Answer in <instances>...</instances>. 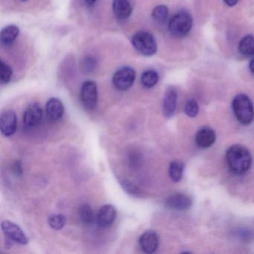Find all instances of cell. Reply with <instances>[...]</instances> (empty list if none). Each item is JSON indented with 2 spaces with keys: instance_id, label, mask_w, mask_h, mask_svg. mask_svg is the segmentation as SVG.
Instances as JSON below:
<instances>
[{
  "instance_id": "6da1fadb",
  "label": "cell",
  "mask_w": 254,
  "mask_h": 254,
  "mask_svg": "<svg viewBox=\"0 0 254 254\" xmlns=\"http://www.w3.org/2000/svg\"><path fill=\"white\" fill-rule=\"evenodd\" d=\"M229 169L236 175H242L250 169L252 159L245 147L236 145L230 147L226 154Z\"/></svg>"
},
{
  "instance_id": "7a4b0ae2",
  "label": "cell",
  "mask_w": 254,
  "mask_h": 254,
  "mask_svg": "<svg viewBox=\"0 0 254 254\" xmlns=\"http://www.w3.org/2000/svg\"><path fill=\"white\" fill-rule=\"evenodd\" d=\"M233 112L238 121L244 126L251 124L254 120V108L250 98L245 94L237 95L233 101Z\"/></svg>"
},
{
  "instance_id": "3957f363",
  "label": "cell",
  "mask_w": 254,
  "mask_h": 254,
  "mask_svg": "<svg viewBox=\"0 0 254 254\" xmlns=\"http://www.w3.org/2000/svg\"><path fill=\"white\" fill-rule=\"evenodd\" d=\"M192 18L189 13H178L171 18L169 23V30L174 36L182 38L191 30Z\"/></svg>"
},
{
  "instance_id": "277c9868",
  "label": "cell",
  "mask_w": 254,
  "mask_h": 254,
  "mask_svg": "<svg viewBox=\"0 0 254 254\" xmlns=\"http://www.w3.org/2000/svg\"><path fill=\"white\" fill-rule=\"evenodd\" d=\"M132 45L142 56H151L157 50V43L152 35L146 32H139L133 35Z\"/></svg>"
},
{
  "instance_id": "5b68a950",
  "label": "cell",
  "mask_w": 254,
  "mask_h": 254,
  "mask_svg": "<svg viewBox=\"0 0 254 254\" xmlns=\"http://www.w3.org/2000/svg\"><path fill=\"white\" fill-rule=\"evenodd\" d=\"M80 97L81 103L86 109L88 111L94 110L98 102V90L96 83L93 81H84L81 86Z\"/></svg>"
},
{
  "instance_id": "8992f818",
  "label": "cell",
  "mask_w": 254,
  "mask_h": 254,
  "mask_svg": "<svg viewBox=\"0 0 254 254\" xmlns=\"http://www.w3.org/2000/svg\"><path fill=\"white\" fill-rule=\"evenodd\" d=\"M136 78L135 71L128 66H124L117 70L113 77V84L117 90L126 91L133 85Z\"/></svg>"
},
{
  "instance_id": "52a82bcc",
  "label": "cell",
  "mask_w": 254,
  "mask_h": 254,
  "mask_svg": "<svg viewBox=\"0 0 254 254\" xmlns=\"http://www.w3.org/2000/svg\"><path fill=\"white\" fill-rule=\"evenodd\" d=\"M4 234L13 242L20 245H26L29 242V239L26 233L15 223L10 221H2L1 224Z\"/></svg>"
},
{
  "instance_id": "ba28073f",
  "label": "cell",
  "mask_w": 254,
  "mask_h": 254,
  "mask_svg": "<svg viewBox=\"0 0 254 254\" xmlns=\"http://www.w3.org/2000/svg\"><path fill=\"white\" fill-rule=\"evenodd\" d=\"M43 118V109L38 103H32L26 108L23 114V124L27 128H33L40 124Z\"/></svg>"
},
{
  "instance_id": "9c48e42d",
  "label": "cell",
  "mask_w": 254,
  "mask_h": 254,
  "mask_svg": "<svg viewBox=\"0 0 254 254\" xmlns=\"http://www.w3.org/2000/svg\"><path fill=\"white\" fill-rule=\"evenodd\" d=\"M17 120L15 113L6 111L0 116V130L3 136L8 137L12 136L17 130Z\"/></svg>"
},
{
  "instance_id": "30bf717a",
  "label": "cell",
  "mask_w": 254,
  "mask_h": 254,
  "mask_svg": "<svg viewBox=\"0 0 254 254\" xmlns=\"http://www.w3.org/2000/svg\"><path fill=\"white\" fill-rule=\"evenodd\" d=\"M117 209L112 205H104L96 215V221L99 227L106 228L114 224L117 218Z\"/></svg>"
},
{
  "instance_id": "8fae6325",
  "label": "cell",
  "mask_w": 254,
  "mask_h": 254,
  "mask_svg": "<svg viewBox=\"0 0 254 254\" xmlns=\"http://www.w3.org/2000/svg\"><path fill=\"white\" fill-rule=\"evenodd\" d=\"M139 244L142 251L146 254H153L158 248V236L153 230H148L141 235L139 239Z\"/></svg>"
},
{
  "instance_id": "7c38bea8",
  "label": "cell",
  "mask_w": 254,
  "mask_h": 254,
  "mask_svg": "<svg viewBox=\"0 0 254 254\" xmlns=\"http://www.w3.org/2000/svg\"><path fill=\"white\" fill-rule=\"evenodd\" d=\"M47 119L51 122H57L63 117L64 107L60 99L52 98L46 105Z\"/></svg>"
},
{
  "instance_id": "4fadbf2b",
  "label": "cell",
  "mask_w": 254,
  "mask_h": 254,
  "mask_svg": "<svg viewBox=\"0 0 254 254\" xmlns=\"http://www.w3.org/2000/svg\"><path fill=\"white\" fill-rule=\"evenodd\" d=\"M166 205L168 208L174 210H187L191 206V200L185 194H175L166 199Z\"/></svg>"
},
{
  "instance_id": "5bb4252c",
  "label": "cell",
  "mask_w": 254,
  "mask_h": 254,
  "mask_svg": "<svg viewBox=\"0 0 254 254\" xmlns=\"http://www.w3.org/2000/svg\"><path fill=\"white\" fill-rule=\"evenodd\" d=\"M178 101V93L174 87H169L165 93L163 100V114L165 117L170 118L175 114Z\"/></svg>"
},
{
  "instance_id": "9a60e30c",
  "label": "cell",
  "mask_w": 254,
  "mask_h": 254,
  "mask_svg": "<svg viewBox=\"0 0 254 254\" xmlns=\"http://www.w3.org/2000/svg\"><path fill=\"white\" fill-rule=\"evenodd\" d=\"M215 133L213 130L208 127L202 128L197 132L195 136V142L197 146L202 148L210 147L215 141Z\"/></svg>"
},
{
  "instance_id": "2e32d148",
  "label": "cell",
  "mask_w": 254,
  "mask_h": 254,
  "mask_svg": "<svg viewBox=\"0 0 254 254\" xmlns=\"http://www.w3.org/2000/svg\"><path fill=\"white\" fill-rule=\"evenodd\" d=\"M113 11L117 19L125 20L131 14V5L127 0H114Z\"/></svg>"
},
{
  "instance_id": "e0dca14e",
  "label": "cell",
  "mask_w": 254,
  "mask_h": 254,
  "mask_svg": "<svg viewBox=\"0 0 254 254\" xmlns=\"http://www.w3.org/2000/svg\"><path fill=\"white\" fill-rule=\"evenodd\" d=\"M20 33V29L17 26L11 25L4 28L1 32V44L5 47H8L14 42Z\"/></svg>"
},
{
  "instance_id": "ac0fdd59",
  "label": "cell",
  "mask_w": 254,
  "mask_h": 254,
  "mask_svg": "<svg viewBox=\"0 0 254 254\" xmlns=\"http://www.w3.org/2000/svg\"><path fill=\"white\" fill-rule=\"evenodd\" d=\"M239 51L245 57H251L254 56V37L247 35L239 43Z\"/></svg>"
},
{
  "instance_id": "d6986e66",
  "label": "cell",
  "mask_w": 254,
  "mask_h": 254,
  "mask_svg": "<svg viewBox=\"0 0 254 254\" xmlns=\"http://www.w3.org/2000/svg\"><path fill=\"white\" fill-rule=\"evenodd\" d=\"M159 81V75L156 71L147 70L143 72L141 77V82L145 88H152Z\"/></svg>"
},
{
  "instance_id": "ffe728a7",
  "label": "cell",
  "mask_w": 254,
  "mask_h": 254,
  "mask_svg": "<svg viewBox=\"0 0 254 254\" xmlns=\"http://www.w3.org/2000/svg\"><path fill=\"white\" fill-rule=\"evenodd\" d=\"M79 216L83 224L85 225H90L96 221V216L93 209L88 204L81 205L79 209Z\"/></svg>"
},
{
  "instance_id": "44dd1931",
  "label": "cell",
  "mask_w": 254,
  "mask_h": 254,
  "mask_svg": "<svg viewBox=\"0 0 254 254\" xmlns=\"http://www.w3.org/2000/svg\"><path fill=\"white\" fill-rule=\"evenodd\" d=\"M183 172H184V165L180 162L173 161L169 165V176L175 182L181 181Z\"/></svg>"
},
{
  "instance_id": "7402d4cb",
  "label": "cell",
  "mask_w": 254,
  "mask_h": 254,
  "mask_svg": "<svg viewBox=\"0 0 254 254\" xmlns=\"http://www.w3.org/2000/svg\"><path fill=\"white\" fill-rule=\"evenodd\" d=\"M66 222V217L61 214L52 215L48 218L49 225L56 230H62L64 227Z\"/></svg>"
},
{
  "instance_id": "603a6c76",
  "label": "cell",
  "mask_w": 254,
  "mask_h": 254,
  "mask_svg": "<svg viewBox=\"0 0 254 254\" xmlns=\"http://www.w3.org/2000/svg\"><path fill=\"white\" fill-rule=\"evenodd\" d=\"M168 15H169V9L166 5H158L154 8L152 11L153 19L158 23H163L166 21Z\"/></svg>"
},
{
  "instance_id": "cb8c5ba5",
  "label": "cell",
  "mask_w": 254,
  "mask_h": 254,
  "mask_svg": "<svg viewBox=\"0 0 254 254\" xmlns=\"http://www.w3.org/2000/svg\"><path fill=\"white\" fill-rule=\"evenodd\" d=\"M12 73L11 68L2 61L1 64H0V82L1 84H5L9 82Z\"/></svg>"
},
{
  "instance_id": "d4e9b609",
  "label": "cell",
  "mask_w": 254,
  "mask_h": 254,
  "mask_svg": "<svg viewBox=\"0 0 254 254\" xmlns=\"http://www.w3.org/2000/svg\"><path fill=\"white\" fill-rule=\"evenodd\" d=\"M120 184L124 189L125 191H127L130 195L135 196V197H140V190L130 181H127V180H123V181H120Z\"/></svg>"
},
{
  "instance_id": "484cf974",
  "label": "cell",
  "mask_w": 254,
  "mask_h": 254,
  "mask_svg": "<svg viewBox=\"0 0 254 254\" xmlns=\"http://www.w3.org/2000/svg\"><path fill=\"white\" fill-rule=\"evenodd\" d=\"M198 105L194 99H190L186 104L185 113L189 117H195L198 114Z\"/></svg>"
},
{
  "instance_id": "4316f807",
  "label": "cell",
  "mask_w": 254,
  "mask_h": 254,
  "mask_svg": "<svg viewBox=\"0 0 254 254\" xmlns=\"http://www.w3.org/2000/svg\"><path fill=\"white\" fill-rule=\"evenodd\" d=\"M12 170L14 175H17V176H21L22 174H23V168H22V164L20 161H17L14 163Z\"/></svg>"
},
{
  "instance_id": "83f0119b",
  "label": "cell",
  "mask_w": 254,
  "mask_h": 254,
  "mask_svg": "<svg viewBox=\"0 0 254 254\" xmlns=\"http://www.w3.org/2000/svg\"><path fill=\"white\" fill-rule=\"evenodd\" d=\"M238 1H239V0H224V2H225L226 5L230 7L236 5V4H237Z\"/></svg>"
},
{
  "instance_id": "f1b7e54d",
  "label": "cell",
  "mask_w": 254,
  "mask_h": 254,
  "mask_svg": "<svg viewBox=\"0 0 254 254\" xmlns=\"http://www.w3.org/2000/svg\"><path fill=\"white\" fill-rule=\"evenodd\" d=\"M250 69H251V72L254 75V58L251 60V63L249 65Z\"/></svg>"
},
{
  "instance_id": "f546056e",
  "label": "cell",
  "mask_w": 254,
  "mask_h": 254,
  "mask_svg": "<svg viewBox=\"0 0 254 254\" xmlns=\"http://www.w3.org/2000/svg\"><path fill=\"white\" fill-rule=\"evenodd\" d=\"M85 1L89 5H93V4L96 2V0H85Z\"/></svg>"
},
{
  "instance_id": "4dcf8cb0",
  "label": "cell",
  "mask_w": 254,
  "mask_h": 254,
  "mask_svg": "<svg viewBox=\"0 0 254 254\" xmlns=\"http://www.w3.org/2000/svg\"><path fill=\"white\" fill-rule=\"evenodd\" d=\"M92 62H92V60H90V65H91V64H92ZM89 66V64L86 65L85 67L89 68V66Z\"/></svg>"
},
{
  "instance_id": "1f68e13d",
  "label": "cell",
  "mask_w": 254,
  "mask_h": 254,
  "mask_svg": "<svg viewBox=\"0 0 254 254\" xmlns=\"http://www.w3.org/2000/svg\"><path fill=\"white\" fill-rule=\"evenodd\" d=\"M22 1H23V2H26V1H27V0H22Z\"/></svg>"
}]
</instances>
